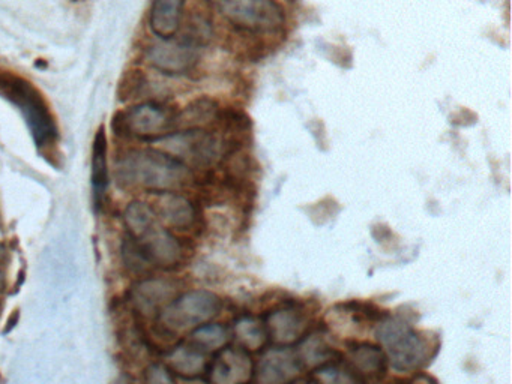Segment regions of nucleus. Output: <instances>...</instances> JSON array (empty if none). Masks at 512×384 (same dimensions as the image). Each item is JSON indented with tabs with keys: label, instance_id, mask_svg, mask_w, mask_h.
Returning <instances> with one entry per match:
<instances>
[{
	"label": "nucleus",
	"instance_id": "1",
	"mask_svg": "<svg viewBox=\"0 0 512 384\" xmlns=\"http://www.w3.org/2000/svg\"><path fill=\"white\" fill-rule=\"evenodd\" d=\"M116 179L124 188L176 192L190 182L191 171L163 150L133 149L116 162Z\"/></svg>",
	"mask_w": 512,
	"mask_h": 384
},
{
	"label": "nucleus",
	"instance_id": "2",
	"mask_svg": "<svg viewBox=\"0 0 512 384\" xmlns=\"http://www.w3.org/2000/svg\"><path fill=\"white\" fill-rule=\"evenodd\" d=\"M0 98L19 110L44 156L55 155L59 144V129L46 96L28 78L17 72L0 69Z\"/></svg>",
	"mask_w": 512,
	"mask_h": 384
},
{
	"label": "nucleus",
	"instance_id": "3",
	"mask_svg": "<svg viewBox=\"0 0 512 384\" xmlns=\"http://www.w3.org/2000/svg\"><path fill=\"white\" fill-rule=\"evenodd\" d=\"M124 219L130 230L131 242L148 263L173 267L181 261L182 248L178 239L160 224L151 206L133 201L125 210Z\"/></svg>",
	"mask_w": 512,
	"mask_h": 384
},
{
	"label": "nucleus",
	"instance_id": "4",
	"mask_svg": "<svg viewBox=\"0 0 512 384\" xmlns=\"http://www.w3.org/2000/svg\"><path fill=\"white\" fill-rule=\"evenodd\" d=\"M376 336L395 371L412 372L427 362V341L401 318L383 320L377 326Z\"/></svg>",
	"mask_w": 512,
	"mask_h": 384
},
{
	"label": "nucleus",
	"instance_id": "5",
	"mask_svg": "<svg viewBox=\"0 0 512 384\" xmlns=\"http://www.w3.org/2000/svg\"><path fill=\"white\" fill-rule=\"evenodd\" d=\"M157 143L163 144V152L169 153L188 168L208 167L236 149L235 144L208 129L176 131Z\"/></svg>",
	"mask_w": 512,
	"mask_h": 384
},
{
	"label": "nucleus",
	"instance_id": "6",
	"mask_svg": "<svg viewBox=\"0 0 512 384\" xmlns=\"http://www.w3.org/2000/svg\"><path fill=\"white\" fill-rule=\"evenodd\" d=\"M112 125L122 137L160 141L176 131V111L160 102H143L116 113Z\"/></svg>",
	"mask_w": 512,
	"mask_h": 384
},
{
	"label": "nucleus",
	"instance_id": "7",
	"mask_svg": "<svg viewBox=\"0 0 512 384\" xmlns=\"http://www.w3.org/2000/svg\"><path fill=\"white\" fill-rule=\"evenodd\" d=\"M221 15L239 32L266 35L283 30L286 17L277 0H218Z\"/></svg>",
	"mask_w": 512,
	"mask_h": 384
},
{
	"label": "nucleus",
	"instance_id": "8",
	"mask_svg": "<svg viewBox=\"0 0 512 384\" xmlns=\"http://www.w3.org/2000/svg\"><path fill=\"white\" fill-rule=\"evenodd\" d=\"M221 302L214 293L190 291L170 302L161 311V323L170 330H187L211 320L220 312Z\"/></svg>",
	"mask_w": 512,
	"mask_h": 384
},
{
	"label": "nucleus",
	"instance_id": "9",
	"mask_svg": "<svg viewBox=\"0 0 512 384\" xmlns=\"http://www.w3.org/2000/svg\"><path fill=\"white\" fill-rule=\"evenodd\" d=\"M146 60L152 68L163 74H187L199 62V47L187 39H161L148 48Z\"/></svg>",
	"mask_w": 512,
	"mask_h": 384
},
{
	"label": "nucleus",
	"instance_id": "10",
	"mask_svg": "<svg viewBox=\"0 0 512 384\" xmlns=\"http://www.w3.org/2000/svg\"><path fill=\"white\" fill-rule=\"evenodd\" d=\"M298 354L289 348H272L260 360L257 368L259 384H290L301 374Z\"/></svg>",
	"mask_w": 512,
	"mask_h": 384
},
{
	"label": "nucleus",
	"instance_id": "11",
	"mask_svg": "<svg viewBox=\"0 0 512 384\" xmlns=\"http://www.w3.org/2000/svg\"><path fill=\"white\" fill-rule=\"evenodd\" d=\"M253 362L242 348H224L211 368L214 384H245L253 375Z\"/></svg>",
	"mask_w": 512,
	"mask_h": 384
},
{
	"label": "nucleus",
	"instance_id": "12",
	"mask_svg": "<svg viewBox=\"0 0 512 384\" xmlns=\"http://www.w3.org/2000/svg\"><path fill=\"white\" fill-rule=\"evenodd\" d=\"M152 204L151 209L158 221H163L169 227L184 230L196 221V210L191 201L176 192H157Z\"/></svg>",
	"mask_w": 512,
	"mask_h": 384
},
{
	"label": "nucleus",
	"instance_id": "13",
	"mask_svg": "<svg viewBox=\"0 0 512 384\" xmlns=\"http://www.w3.org/2000/svg\"><path fill=\"white\" fill-rule=\"evenodd\" d=\"M109 146H107L106 129L101 126L92 146V189L98 209L104 206L110 185Z\"/></svg>",
	"mask_w": 512,
	"mask_h": 384
},
{
	"label": "nucleus",
	"instance_id": "14",
	"mask_svg": "<svg viewBox=\"0 0 512 384\" xmlns=\"http://www.w3.org/2000/svg\"><path fill=\"white\" fill-rule=\"evenodd\" d=\"M185 0H154L149 26L160 39L175 38L181 29Z\"/></svg>",
	"mask_w": 512,
	"mask_h": 384
},
{
	"label": "nucleus",
	"instance_id": "15",
	"mask_svg": "<svg viewBox=\"0 0 512 384\" xmlns=\"http://www.w3.org/2000/svg\"><path fill=\"white\" fill-rule=\"evenodd\" d=\"M269 335L277 344L289 345L298 341L307 329V320L293 308L272 312L268 318Z\"/></svg>",
	"mask_w": 512,
	"mask_h": 384
},
{
	"label": "nucleus",
	"instance_id": "16",
	"mask_svg": "<svg viewBox=\"0 0 512 384\" xmlns=\"http://www.w3.org/2000/svg\"><path fill=\"white\" fill-rule=\"evenodd\" d=\"M173 285L161 279H149L136 285L133 302L145 314H154L161 306L169 305L173 296Z\"/></svg>",
	"mask_w": 512,
	"mask_h": 384
},
{
	"label": "nucleus",
	"instance_id": "17",
	"mask_svg": "<svg viewBox=\"0 0 512 384\" xmlns=\"http://www.w3.org/2000/svg\"><path fill=\"white\" fill-rule=\"evenodd\" d=\"M218 116H220V108L217 102L208 98L197 99L181 113H176V131L206 129V126L211 123L218 122Z\"/></svg>",
	"mask_w": 512,
	"mask_h": 384
},
{
	"label": "nucleus",
	"instance_id": "18",
	"mask_svg": "<svg viewBox=\"0 0 512 384\" xmlns=\"http://www.w3.org/2000/svg\"><path fill=\"white\" fill-rule=\"evenodd\" d=\"M170 368L182 377L193 378L202 374L206 368L205 356L196 348L178 347L170 353Z\"/></svg>",
	"mask_w": 512,
	"mask_h": 384
},
{
	"label": "nucleus",
	"instance_id": "19",
	"mask_svg": "<svg viewBox=\"0 0 512 384\" xmlns=\"http://www.w3.org/2000/svg\"><path fill=\"white\" fill-rule=\"evenodd\" d=\"M350 360L359 374L377 377L385 369L386 356L380 348L373 347V345H361L353 350Z\"/></svg>",
	"mask_w": 512,
	"mask_h": 384
},
{
	"label": "nucleus",
	"instance_id": "20",
	"mask_svg": "<svg viewBox=\"0 0 512 384\" xmlns=\"http://www.w3.org/2000/svg\"><path fill=\"white\" fill-rule=\"evenodd\" d=\"M298 354L301 363L317 368V366L328 365L329 360L334 357V350L329 347L328 342L319 335L310 336L302 342Z\"/></svg>",
	"mask_w": 512,
	"mask_h": 384
},
{
	"label": "nucleus",
	"instance_id": "21",
	"mask_svg": "<svg viewBox=\"0 0 512 384\" xmlns=\"http://www.w3.org/2000/svg\"><path fill=\"white\" fill-rule=\"evenodd\" d=\"M235 332L241 344L248 350H259L266 342V330L253 318L239 320Z\"/></svg>",
	"mask_w": 512,
	"mask_h": 384
},
{
	"label": "nucleus",
	"instance_id": "22",
	"mask_svg": "<svg viewBox=\"0 0 512 384\" xmlns=\"http://www.w3.org/2000/svg\"><path fill=\"white\" fill-rule=\"evenodd\" d=\"M227 338V330L220 324H205L197 327L193 333L194 344L205 350H218L226 344Z\"/></svg>",
	"mask_w": 512,
	"mask_h": 384
},
{
	"label": "nucleus",
	"instance_id": "23",
	"mask_svg": "<svg viewBox=\"0 0 512 384\" xmlns=\"http://www.w3.org/2000/svg\"><path fill=\"white\" fill-rule=\"evenodd\" d=\"M319 384H356V378L340 366H320L316 372Z\"/></svg>",
	"mask_w": 512,
	"mask_h": 384
},
{
	"label": "nucleus",
	"instance_id": "24",
	"mask_svg": "<svg viewBox=\"0 0 512 384\" xmlns=\"http://www.w3.org/2000/svg\"><path fill=\"white\" fill-rule=\"evenodd\" d=\"M146 381L148 384H175L169 369L164 368L163 365H152L146 371Z\"/></svg>",
	"mask_w": 512,
	"mask_h": 384
},
{
	"label": "nucleus",
	"instance_id": "25",
	"mask_svg": "<svg viewBox=\"0 0 512 384\" xmlns=\"http://www.w3.org/2000/svg\"><path fill=\"white\" fill-rule=\"evenodd\" d=\"M290 384H317V383H313V381H293V383H290Z\"/></svg>",
	"mask_w": 512,
	"mask_h": 384
},
{
	"label": "nucleus",
	"instance_id": "26",
	"mask_svg": "<svg viewBox=\"0 0 512 384\" xmlns=\"http://www.w3.org/2000/svg\"><path fill=\"white\" fill-rule=\"evenodd\" d=\"M4 287V279H2V273H0V288Z\"/></svg>",
	"mask_w": 512,
	"mask_h": 384
},
{
	"label": "nucleus",
	"instance_id": "27",
	"mask_svg": "<svg viewBox=\"0 0 512 384\" xmlns=\"http://www.w3.org/2000/svg\"><path fill=\"white\" fill-rule=\"evenodd\" d=\"M206 2H214V0H206Z\"/></svg>",
	"mask_w": 512,
	"mask_h": 384
}]
</instances>
